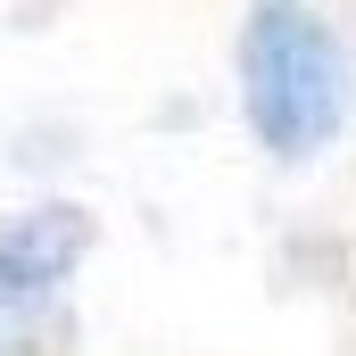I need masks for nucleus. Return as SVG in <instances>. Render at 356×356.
<instances>
[{
	"label": "nucleus",
	"instance_id": "nucleus-1",
	"mask_svg": "<svg viewBox=\"0 0 356 356\" xmlns=\"http://www.w3.org/2000/svg\"><path fill=\"white\" fill-rule=\"evenodd\" d=\"M241 83H249V124L266 133V149L282 158H307L332 141L340 108H348V67H340V42L290 8V0H266L249 42H241Z\"/></svg>",
	"mask_w": 356,
	"mask_h": 356
},
{
	"label": "nucleus",
	"instance_id": "nucleus-2",
	"mask_svg": "<svg viewBox=\"0 0 356 356\" xmlns=\"http://www.w3.org/2000/svg\"><path fill=\"white\" fill-rule=\"evenodd\" d=\"M83 249H91L83 207H33V216H17V224L0 232V315L50 307Z\"/></svg>",
	"mask_w": 356,
	"mask_h": 356
}]
</instances>
